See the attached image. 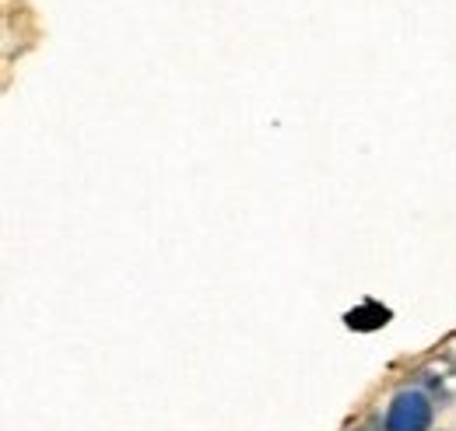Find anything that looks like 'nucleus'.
<instances>
[{
    "label": "nucleus",
    "instance_id": "1",
    "mask_svg": "<svg viewBox=\"0 0 456 431\" xmlns=\"http://www.w3.org/2000/svg\"><path fill=\"white\" fill-rule=\"evenodd\" d=\"M432 425V403L421 393H400L390 403L387 431H428Z\"/></svg>",
    "mask_w": 456,
    "mask_h": 431
},
{
    "label": "nucleus",
    "instance_id": "2",
    "mask_svg": "<svg viewBox=\"0 0 456 431\" xmlns=\"http://www.w3.org/2000/svg\"><path fill=\"white\" fill-rule=\"evenodd\" d=\"M344 323L351 326V329L369 333V329H379V326L390 323V309H387V305H379V302H362L358 309H351V313L344 316Z\"/></svg>",
    "mask_w": 456,
    "mask_h": 431
}]
</instances>
